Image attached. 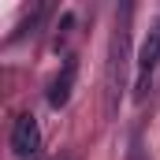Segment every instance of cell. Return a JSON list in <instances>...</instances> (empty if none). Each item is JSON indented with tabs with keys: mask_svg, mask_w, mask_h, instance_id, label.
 I'll list each match as a JSON object with an SVG mask.
<instances>
[{
	"mask_svg": "<svg viewBox=\"0 0 160 160\" xmlns=\"http://www.w3.org/2000/svg\"><path fill=\"white\" fill-rule=\"evenodd\" d=\"M130 11L134 8H123V15L116 19V34L108 41V71H104V93H108V112L116 116L123 104V93L130 86ZM134 89V86H130Z\"/></svg>",
	"mask_w": 160,
	"mask_h": 160,
	"instance_id": "obj_1",
	"label": "cell"
},
{
	"mask_svg": "<svg viewBox=\"0 0 160 160\" xmlns=\"http://www.w3.org/2000/svg\"><path fill=\"white\" fill-rule=\"evenodd\" d=\"M160 86V15L149 22V34L138 48V60H134V101L145 104Z\"/></svg>",
	"mask_w": 160,
	"mask_h": 160,
	"instance_id": "obj_2",
	"label": "cell"
},
{
	"mask_svg": "<svg viewBox=\"0 0 160 160\" xmlns=\"http://www.w3.org/2000/svg\"><path fill=\"white\" fill-rule=\"evenodd\" d=\"M38 149H41V127L30 112H22L11 123V153L19 160H30V157H38Z\"/></svg>",
	"mask_w": 160,
	"mask_h": 160,
	"instance_id": "obj_3",
	"label": "cell"
},
{
	"mask_svg": "<svg viewBox=\"0 0 160 160\" xmlns=\"http://www.w3.org/2000/svg\"><path fill=\"white\" fill-rule=\"evenodd\" d=\"M75 75H78V60H75V56H63V67H60V75H56V78H52V86H48V104H52V108H63V104L71 101Z\"/></svg>",
	"mask_w": 160,
	"mask_h": 160,
	"instance_id": "obj_4",
	"label": "cell"
}]
</instances>
